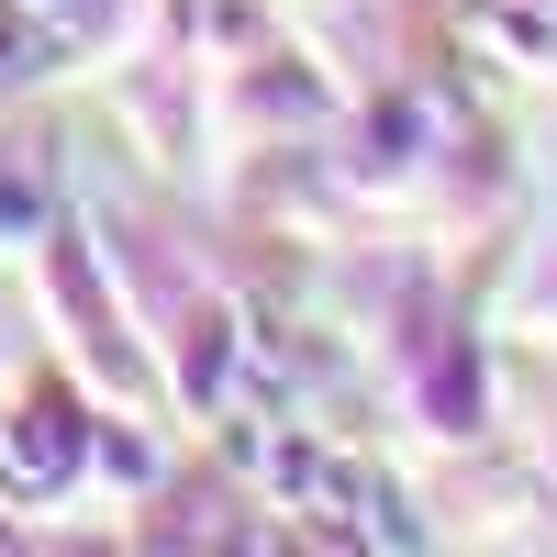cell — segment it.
<instances>
[{"instance_id": "obj_2", "label": "cell", "mask_w": 557, "mask_h": 557, "mask_svg": "<svg viewBox=\"0 0 557 557\" xmlns=\"http://www.w3.org/2000/svg\"><path fill=\"white\" fill-rule=\"evenodd\" d=\"M268 480H278V502H301V513H346L368 469H346V457L312 446V435H278V446H268Z\"/></svg>"}, {"instance_id": "obj_5", "label": "cell", "mask_w": 557, "mask_h": 557, "mask_svg": "<svg viewBox=\"0 0 557 557\" xmlns=\"http://www.w3.org/2000/svg\"><path fill=\"white\" fill-rule=\"evenodd\" d=\"M12 12H34V23H57V34H78V23H89V0H12Z\"/></svg>"}, {"instance_id": "obj_3", "label": "cell", "mask_w": 557, "mask_h": 557, "mask_svg": "<svg viewBox=\"0 0 557 557\" xmlns=\"http://www.w3.org/2000/svg\"><path fill=\"white\" fill-rule=\"evenodd\" d=\"M357 535H368V546H412L424 524L401 513V491H391V480H357Z\"/></svg>"}, {"instance_id": "obj_1", "label": "cell", "mask_w": 557, "mask_h": 557, "mask_svg": "<svg viewBox=\"0 0 557 557\" xmlns=\"http://www.w3.org/2000/svg\"><path fill=\"white\" fill-rule=\"evenodd\" d=\"M67 469H78V412H57V401L0 412V491L45 502V491H67Z\"/></svg>"}, {"instance_id": "obj_4", "label": "cell", "mask_w": 557, "mask_h": 557, "mask_svg": "<svg viewBox=\"0 0 557 557\" xmlns=\"http://www.w3.org/2000/svg\"><path fill=\"white\" fill-rule=\"evenodd\" d=\"M45 235V201H34V178H12L0 168V246H34Z\"/></svg>"}]
</instances>
